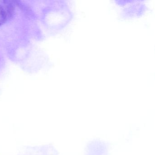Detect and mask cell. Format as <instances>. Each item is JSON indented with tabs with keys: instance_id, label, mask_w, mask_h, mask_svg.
<instances>
[{
	"instance_id": "cell-1",
	"label": "cell",
	"mask_w": 155,
	"mask_h": 155,
	"mask_svg": "<svg viewBox=\"0 0 155 155\" xmlns=\"http://www.w3.org/2000/svg\"><path fill=\"white\" fill-rule=\"evenodd\" d=\"M144 1L134 0V2L122 8L120 16L123 19H130L141 18L148 10Z\"/></svg>"
},
{
	"instance_id": "cell-2",
	"label": "cell",
	"mask_w": 155,
	"mask_h": 155,
	"mask_svg": "<svg viewBox=\"0 0 155 155\" xmlns=\"http://www.w3.org/2000/svg\"><path fill=\"white\" fill-rule=\"evenodd\" d=\"M15 11L14 2L0 0V27L8 22L14 17Z\"/></svg>"
}]
</instances>
